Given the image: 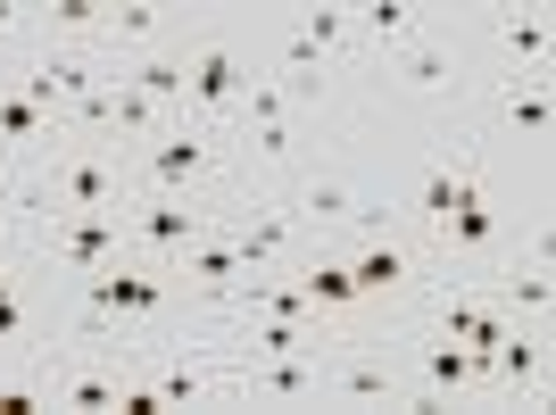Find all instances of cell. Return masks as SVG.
<instances>
[{
	"instance_id": "f546056e",
	"label": "cell",
	"mask_w": 556,
	"mask_h": 415,
	"mask_svg": "<svg viewBox=\"0 0 556 415\" xmlns=\"http://www.w3.org/2000/svg\"><path fill=\"white\" fill-rule=\"evenodd\" d=\"M92 25H100L92 0H59V9H50V34H92Z\"/></svg>"
},
{
	"instance_id": "e0dca14e",
	"label": "cell",
	"mask_w": 556,
	"mask_h": 415,
	"mask_svg": "<svg viewBox=\"0 0 556 415\" xmlns=\"http://www.w3.org/2000/svg\"><path fill=\"white\" fill-rule=\"evenodd\" d=\"M325 341L316 324H291V316H250V357H307Z\"/></svg>"
},
{
	"instance_id": "ac0fdd59",
	"label": "cell",
	"mask_w": 556,
	"mask_h": 415,
	"mask_svg": "<svg viewBox=\"0 0 556 415\" xmlns=\"http://www.w3.org/2000/svg\"><path fill=\"white\" fill-rule=\"evenodd\" d=\"M349 25H357L366 42H382V50H391V42H416V34H424V17L407 9V0H374V9H349Z\"/></svg>"
},
{
	"instance_id": "9a60e30c",
	"label": "cell",
	"mask_w": 556,
	"mask_h": 415,
	"mask_svg": "<svg viewBox=\"0 0 556 415\" xmlns=\"http://www.w3.org/2000/svg\"><path fill=\"white\" fill-rule=\"evenodd\" d=\"M116 391H125V374H100V366H50V399L59 407H116Z\"/></svg>"
},
{
	"instance_id": "30bf717a",
	"label": "cell",
	"mask_w": 556,
	"mask_h": 415,
	"mask_svg": "<svg viewBox=\"0 0 556 415\" xmlns=\"http://www.w3.org/2000/svg\"><path fill=\"white\" fill-rule=\"evenodd\" d=\"M225 241H232V257H241V275H266V266L291 250V216H275V208H266V216H250V225H232Z\"/></svg>"
},
{
	"instance_id": "7402d4cb",
	"label": "cell",
	"mask_w": 556,
	"mask_h": 415,
	"mask_svg": "<svg viewBox=\"0 0 556 415\" xmlns=\"http://www.w3.org/2000/svg\"><path fill=\"white\" fill-rule=\"evenodd\" d=\"M399 50H407V84L416 92H448V50L432 34H416V42H399Z\"/></svg>"
},
{
	"instance_id": "ba28073f",
	"label": "cell",
	"mask_w": 556,
	"mask_h": 415,
	"mask_svg": "<svg viewBox=\"0 0 556 415\" xmlns=\"http://www.w3.org/2000/svg\"><path fill=\"white\" fill-rule=\"evenodd\" d=\"M465 391H473V357H465V341L432 332V341H424V399L448 407V399H465Z\"/></svg>"
},
{
	"instance_id": "4dcf8cb0",
	"label": "cell",
	"mask_w": 556,
	"mask_h": 415,
	"mask_svg": "<svg viewBox=\"0 0 556 415\" xmlns=\"http://www.w3.org/2000/svg\"><path fill=\"white\" fill-rule=\"evenodd\" d=\"M0 341H25V307H17V291L0 282Z\"/></svg>"
},
{
	"instance_id": "83f0119b",
	"label": "cell",
	"mask_w": 556,
	"mask_h": 415,
	"mask_svg": "<svg viewBox=\"0 0 556 415\" xmlns=\"http://www.w3.org/2000/svg\"><path fill=\"white\" fill-rule=\"evenodd\" d=\"M300 34H307V42H316V50L332 59V50H349V34H357V25H349V9H307V17H300Z\"/></svg>"
},
{
	"instance_id": "52a82bcc",
	"label": "cell",
	"mask_w": 556,
	"mask_h": 415,
	"mask_svg": "<svg viewBox=\"0 0 556 415\" xmlns=\"http://www.w3.org/2000/svg\"><path fill=\"white\" fill-rule=\"evenodd\" d=\"M109 84L141 92V100H150L159 116H184V84H191V75H184V59H166V50H150V59H134V67H125V75H109Z\"/></svg>"
},
{
	"instance_id": "f1b7e54d",
	"label": "cell",
	"mask_w": 556,
	"mask_h": 415,
	"mask_svg": "<svg viewBox=\"0 0 556 415\" xmlns=\"http://www.w3.org/2000/svg\"><path fill=\"white\" fill-rule=\"evenodd\" d=\"M109 34L116 42H150V34H159V9H150V0H125V9H109Z\"/></svg>"
},
{
	"instance_id": "ffe728a7",
	"label": "cell",
	"mask_w": 556,
	"mask_h": 415,
	"mask_svg": "<svg viewBox=\"0 0 556 415\" xmlns=\"http://www.w3.org/2000/svg\"><path fill=\"white\" fill-rule=\"evenodd\" d=\"M250 316H291V324H316V300L300 282H250Z\"/></svg>"
},
{
	"instance_id": "cb8c5ba5",
	"label": "cell",
	"mask_w": 556,
	"mask_h": 415,
	"mask_svg": "<svg viewBox=\"0 0 556 415\" xmlns=\"http://www.w3.org/2000/svg\"><path fill=\"white\" fill-rule=\"evenodd\" d=\"M498 34H507V50H515V59H523L532 75L548 67V17H540V9H532V17H507Z\"/></svg>"
},
{
	"instance_id": "44dd1931",
	"label": "cell",
	"mask_w": 556,
	"mask_h": 415,
	"mask_svg": "<svg viewBox=\"0 0 556 415\" xmlns=\"http://www.w3.org/2000/svg\"><path fill=\"white\" fill-rule=\"evenodd\" d=\"M307 216L316 225H366V200L349 184H307Z\"/></svg>"
},
{
	"instance_id": "5bb4252c",
	"label": "cell",
	"mask_w": 556,
	"mask_h": 415,
	"mask_svg": "<svg viewBox=\"0 0 556 415\" xmlns=\"http://www.w3.org/2000/svg\"><path fill=\"white\" fill-rule=\"evenodd\" d=\"M490 357L507 366V382H515V391H532V399H540V374H548V341H540V332H515V324H507Z\"/></svg>"
},
{
	"instance_id": "7a4b0ae2",
	"label": "cell",
	"mask_w": 556,
	"mask_h": 415,
	"mask_svg": "<svg viewBox=\"0 0 556 415\" xmlns=\"http://www.w3.org/2000/svg\"><path fill=\"white\" fill-rule=\"evenodd\" d=\"M150 141H159V150L141 159V184H150V191H184L191 175H208V166H216V134H208V125H159ZM134 200H141V191H134Z\"/></svg>"
},
{
	"instance_id": "7c38bea8",
	"label": "cell",
	"mask_w": 556,
	"mask_h": 415,
	"mask_svg": "<svg viewBox=\"0 0 556 415\" xmlns=\"http://www.w3.org/2000/svg\"><path fill=\"white\" fill-rule=\"evenodd\" d=\"M349 275H357V291H399V282H416V257L399 250V241H366V250L349 257Z\"/></svg>"
},
{
	"instance_id": "d6986e66",
	"label": "cell",
	"mask_w": 556,
	"mask_h": 415,
	"mask_svg": "<svg viewBox=\"0 0 556 415\" xmlns=\"http://www.w3.org/2000/svg\"><path fill=\"white\" fill-rule=\"evenodd\" d=\"M184 275L200 282V291H232V282H241V257H232V241H191Z\"/></svg>"
},
{
	"instance_id": "d6a6232c",
	"label": "cell",
	"mask_w": 556,
	"mask_h": 415,
	"mask_svg": "<svg viewBox=\"0 0 556 415\" xmlns=\"http://www.w3.org/2000/svg\"><path fill=\"white\" fill-rule=\"evenodd\" d=\"M0 282H9V266H0Z\"/></svg>"
},
{
	"instance_id": "2e32d148",
	"label": "cell",
	"mask_w": 556,
	"mask_h": 415,
	"mask_svg": "<svg viewBox=\"0 0 556 415\" xmlns=\"http://www.w3.org/2000/svg\"><path fill=\"white\" fill-rule=\"evenodd\" d=\"M275 67H282L275 84H282V92H291V100H316V84H325V50L307 42V34H282Z\"/></svg>"
},
{
	"instance_id": "8fae6325",
	"label": "cell",
	"mask_w": 556,
	"mask_h": 415,
	"mask_svg": "<svg viewBox=\"0 0 556 415\" xmlns=\"http://www.w3.org/2000/svg\"><path fill=\"white\" fill-rule=\"evenodd\" d=\"M59 134H67V116H50V109H34V100L0 92V141H9V150H42V141H59Z\"/></svg>"
},
{
	"instance_id": "277c9868",
	"label": "cell",
	"mask_w": 556,
	"mask_h": 415,
	"mask_svg": "<svg viewBox=\"0 0 556 415\" xmlns=\"http://www.w3.org/2000/svg\"><path fill=\"white\" fill-rule=\"evenodd\" d=\"M241 116H250V150L266 166L291 159V92H282L275 75H250V92H241Z\"/></svg>"
},
{
	"instance_id": "4fadbf2b",
	"label": "cell",
	"mask_w": 556,
	"mask_h": 415,
	"mask_svg": "<svg viewBox=\"0 0 556 415\" xmlns=\"http://www.w3.org/2000/svg\"><path fill=\"white\" fill-rule=\"evenodd\" d=\"M300 291L316 300V316H357V300H366V291H357V275H349V257H316Z\"/></svg>"
},
{
	"instance_id": "5b68a950",
	"label": "cell",
	"mask_w": 556,
	"mask_h": 415,
	"mask_svg": "<svg viewBox=\"0 0 556 415\" xmlns=\"http://www.w3.org/2000/svg\"><path fill=\"white\" fill-rule=\"evenodd\" d=\"M316 399H349V407H399V374H391V357L316 366Z\"/></svg>"
},
{
	"instance_id": "8992f818",
	"label": "cell",
	"mask_w": 556,
	"mask_h": 415,
	"mask_svg": "<svg viewBox=\"0 0 556 415\" xmlns=\"http://www.w3.org/2000/svg\"><path fill=\"white\" fill-rule=\"evenodd\" d=\"M473 184V166L457 159V141H448V150H432V166H424L416 175V225H432L441 232L448 225V208H457V191Z\"/></svg>"
},
{
	"instance_id": "1f68e13d",
	"label": "cell",
	"mask_w": 556,
	"mask_h": 415,
	"mask_svg": "<svg viewBox=\"0 0 556 415\" xmlns=\"http://www.w3.org/2000/svg\"><path fill=\"white\" fill-rule=\"evenodd\" d=\"M34 407H42L34 391H17V382H0V415H34Z\"/></svg>"
},
{
	"instance_id": "d4e9b609",
	"label": "cell",
	"mask_w": 556,
	"mask_h": 415,
	"mask_svg": "<svg viewBox=\"0 0 556 415\" xmlns=\"http://www.w3.org/2000/svg\"><path fill=\"white\" fill-rule=\"evenodd\" d=\"M159 125H166V116L150 109V100L116 84V109H109V141H125V134H159Z\"/></svg>"
},
{
	"instance_id": "3957f363",
	"label": "cell",
	"mask_w": 556,
	"mask_h": 415,
	"mask_svg": "<svg viewBox=\"0 0 556 415\" xmlns=\"http://www.w3.org/2000/svg\"><path fill=\"white\" fill-rule=\"evenodd\" d=\"M42 250L59 257V266H75V275H100V266L125 257V216H59V225L42 232Z\"/></svg>"
},
{
	"instance_id": "603a6c76",
	"label": "cell",
	"mask_w": 556,
	"mask_h": 415,
	"mask_svg": "<svg viewBox=\"0 0 556 415\" xmlns=\"http://www.w3.org/2000/svg\"><path fill=\"white\" fill-rule=\"evenodd\" d=\"M150 391H159V407H191V399H208V391H216V374H200V366L184 357V366H166Z\"/></svg>"
},
{
	"instance_id": "4316f807",
	"label": "cell",
	"mask_w": 556,
	"mask_h": 415,
	"mask_svg": "<svg viewBox=\"0 0 556 415\" xmlns=\"http://www.w3.org/2000/svg\"><path fill=\"white\" fill-rule=\"evenodd\" d=\"M507 116H515V134L548 141V92H540V84H515V92H507Z\"/></svg>"
},
{
	"instance_id": "6da1fadb",
	"label": "cell",
	"mask_w": 556,
	"mask_h": 415,
	"mask_svg": "<svg viewBox=\"0 0 556 415\" xmlns=\"http://www.w3.org/2000/svg\"><path fill=\"white\" fill-rule=\"evenodd\" d=\"M42 216H125V200H134V175L116 166L109 141L92 134H67V150H59V166L42 175Z\"/></svg>"
},
{
	"instance_id": "9c48e42d",
	"label": "cell",
	"mask_w": 556,
	"mask_h": 415,
	"mask_svg": "<svg viewBox=\"0 0 556 415\" xmlns=\"http://www.w3.org/2000/svg\"><path fill=\"white\" fill-rule=\"evenodd\" d=\"M250 399H316V366L307 357H250V374L232 382Z\"/></svg>"
},
{
	"instance_id": "484cf974",
	"label": "cell",
	"mask_w": 556,
	"mask_h": 415,
	"mask_svg": "<svg viewBox=\"0 0 556 415\" xmlns=\"http://www.w3.org/2000/svg\"><path fill=\"white\" fill-rule=\"evenodd\" d=\"M507 307L515 316H548V266H540V257L507 275Z\"/></svg>"
}]
</instances>
